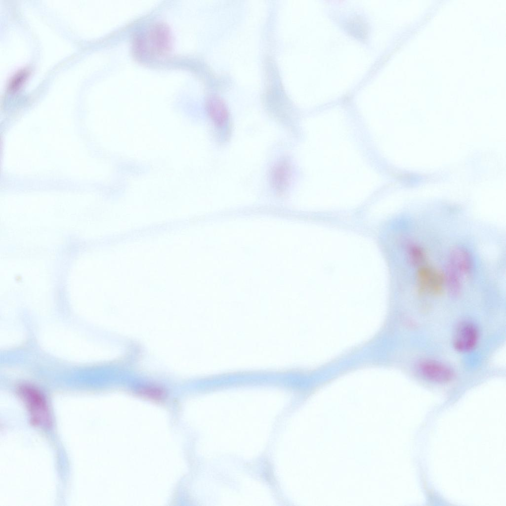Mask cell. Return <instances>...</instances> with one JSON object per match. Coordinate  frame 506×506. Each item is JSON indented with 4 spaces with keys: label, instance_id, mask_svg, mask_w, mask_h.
<instances>
[{
    "label": "cell",
    "instance_id": "1",
    "mask_svg": "<svg viewBox=\"0 0 506 506\" xmlns=\"http://www.w3.org/2000/svg\"><path fill=\"white\" fill-rule=\"evenodd\" d=\"M18 394L30 412L32 422L41 427L50 426L51 415L42 394L34 387L28 385L21 386Z\"/></svg>",
    "mask_w": 506,
    "mask_h": 506
},
{
    "label": "cell",
    "instance_id": "2",
    "mask_svg": "<svg viewBox=\"0 0 506 506\" xmlns=\"http://www.w3.org/2000/svg\"><path fill=\"white\" fill-rule=\"evenodd\" d=\"M417 282L420 293L437 294L445 285V275L430 267L422 266L417 273Z\"/></svg>",
    "mask_w": 506,
    "mask_h": 506
},
{
    "label": "cell",
    "instance_id": "3",
    "mask_svg": "<svg viewBox=\"0 0 506 506\" xmlns=\"http://www.w3.org/2000/svg\"><path fill=\"white\" fill-rule=\"evenodd\" d=\"M476 326L470 322H463L457 328L454 338V346L458 351L466 352L476 345L478 338Z\"/></svg>",
    "mask_w": 506,
    "mask_h": 506
},
{
    "label": "cell",
    "instance_id": "4",
    "mask_svg": "<svg viewBox=\"0 0 506 506\" xmlns=\"http://www.w3.org/2000/svg\"><path fill=\"white\" fill-rule=\"evenodd\" d=\"M419 369L423 378L436 383H446L453 377L452 370L446 365L438 361H423L420 364Z\"/></svg>",
    "mask_w": 506,
    "mask_h": 506
},
{
    "label": "cell",
    "instance_id": "5",
    "mask_svg": "<svg viewBox=\"0 0 506 506\" xmlns=\"http://www.w3.org/2000/svg\"><path fill=\"white\" fill-rule=\"evenodd\" d=\"M149 36L152 47L157 53L164 54L169 50L172 43L171 35L166 24L155 25L151 30Z\"/></svg>",
    "mask_w": 506,
    "mask_h": 506
},
{
    "label": "cell",
    "instance_id": "6",
    "mask_svg": "<svg viewBox=\"0 0 506 506\" xmlns=\"http://www.w3.org/2000/svg\"><path fill=\"white\" fill-rule=\"evenodd\" d=\"M291 168L289 162L282 160L275 164L270 173V181L273 188L278 192H284L290 183Z\"/></svg>",
    "mask_w": 506,
    "mask_h": 506
},
{
    "label": "cell",
    "instance_id": "7",
    "mask_svg": "<svg viewBox=\"0 0 506 506\" xmlns=\"http://www.w3.org/2000/svg\"><path fill=\"white\" fill-rule=\"evenodd\" d=\"M207 109L216 126L221 127L226 125L229 120V112L222 99L216 96L210 97L207 102Z\"/></svg>",
    "mask_w": 506,
    "mask_h": 506
},
{
    "label": "cell",
    "instance_id": "8",
    "mask_svg": "<svg viewBox=\"0 0 506 506\" xmlns=\"http://www.w3.org/2000/svg\"><path fill=\"white\" fill-rule=\"evenodd\" d=\"M449 265L459 274H468L472 266V259L469 252L462 247L454 248L450 253Z\"/></svg>",
    "mask_w": 506,
    "mask_h": 506
},
{
    "label": "cell",
    "instance_id": "9",
    "mask_svg": "<svg viewBox=\"0 0 506 506\" xmlns=\"http://www.w3.org/2000/svg\"><path fill=\"white\" fill-rule=\"evenodd\" d=\"M445 285H447L450 293L458 294L461 288V284L458 273L448 265L445 275Z\"/></svg>",
    "mask_w": 506,
    "mask_h": 506
},
{
    "label": "cell",
    "instance_id": "10",
    "mask_svg": "<svg viewBox=\"0 0 506 506\" xmlns=\"http://www.w3.org/2000/svg\"><path fill=\"white\" fill-rule=\"evenodd\" d=\"M409 259L412 264L419 266L425 260V253L420 246L412 245L408 248Z\"/></svg>",
    "mask_w": 506,
    "mask_h": 506
},
{
    "label": "cell",
    "instance_id": "11",
    "mask_svg": "<svg viewBox=\"0 0 506 506\" xmlns=\"http://www.w3.org/2000/svg\"><path fill=\"white\" fill-rule=\"evenodd\" d=\"M140 393L149 398L161 399L164 396L163 391L158 387H148L141 390Z\"/></svg>",
    "mask_w": 506,
    "mask_h": 506
},
{
    "label": "cell",
    "instance_id": "12",
    "mask_svg": "<svg viewBox=\"0 0 506 506\" xmlns=\"http://www.w3.org/2000/svg\"><path fill=\"white\" fill-rule=\"evenodd\" d=\"M27 76V73L25 71H21L15 75L10 83V89L11 90L17 89L23 84Z\"/></svg>",
    "mask_w": 506,
    "mask_h": 506
}]
</instances>
